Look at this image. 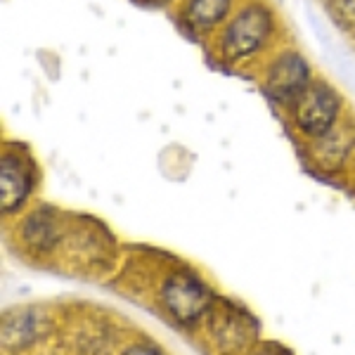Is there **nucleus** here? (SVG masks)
I'll return each instance as SVG.
<instances>
[{"mask_svg": "<svg viewBox=\"0 0 355 355\" xmlns=\"http://www.w3.org/2000/svg\"><path fill=\"white\" fill-rule=\"evenodd\" d=\"M152 3H166V0H152Z\"/></svg>", "mask_w": 355, "mask_h": 355, "instance_id": "f8f14e48", "label": "nucleus"}, {"mask_svg": "<svg viewBox=\"0 0 355 355\" xmlns=\"http://www.w3.org/2000/svg\"><path fill=\"white\" fill-rule=\"evenodd\" d=\"M57 239H60V232L48 211H36L24 223V242L31 244L33 249H53Z\"/></svg>", "mask_w": 355, "mask_h": 355, "instance_id": "6e6552de", "label": "nucleus"}, {"mask_svg": "<svg viewBox=\"0 0 355 355\" xmlns=\"http://www.w3.org/2000/svg\"><path fill=\"white\" fill-rule=\"evenodd\" d=\"M162 303L178 322L194 324L214 306L211 291L190 272H173L162 287Z\"/></svg>", "mask_w": 355, "mask_h": 355, "instance_id": "f257e3e1", "label": "nucleus"}, {"mask_svg": "<svg viewBox=\"0 0 355 355\" xmlns=\"http://www.w3.org/2000/svg\"><path fill=\"white\" fill-rule=\"evenodd\" d=\"M251 355H277L272 351V348H261V351H256V353H251Z\"/></svg>", "mask_w": 355, "mask_h": 355, "instance_id": "9b49d317", "label": "nucleus"}, {"mask_svg": "<svg viewBox=\"0 0 355 355\" xmlns=\"http://www.w3.org/2000/svg\"><path fill=\"white\" fill-rule=\"evenodd\" d=\"M308 64L301 55H282L268 71V93L277 100H296L308 88Z\"/></svg>", "mask_w": 355, "mask_h": 355, "instance_id": "39448f33", "label": "nucleus"}, {"mask_svg": "<svg viewBox=\"0 0 355 355\" xmlns=\"http://www.w3.org/2000/svg\"><path fill=\"white\" fill-rule=\"evenodd\" d=\"M123 355H162V353H157L150 346H133V348H128Z\"/></svg>", "mask_w": 355, "mask_h": 355, "instance_id": "9d476101", "label": "nucleus"}, {"mask_svg": "<svg viewBox=\"0 0 355 355\" xmlns=\"http://www.w3.org/2000/svg\"><path fill=\"white\" fill-rule=\"evenodd\" d=\"M31 192V173L28 164L15 152H3L0 159V204L3 211H15L17 206L26 202Z\"/></svg>", "mask_w": 355, "mask_h": 355, "instance_id": "423d86ee", "label": "nucleus"}, {"mask_svg": "<svg viewBox=\"0 0 355 355\" xmlns=\"http://www.w3.org/2000/svg\"><path fill=\"white\" fill-rule=\"evenodd\" d=\"M230 10V0H190L185 17L192 26L211 28L216 26Z\"/></svg>", "mask_w": 355, "mask_h": 355, "instance_id": "1a4fd4ad", "label": "nucleus"}, {"mask_svg": "<svg viewBox=\"0 0 355 355\" xmlns=\"http://www.w3.org/2000/svg\"><path fill=\"white\" fill-rule=\"evenodd\" d=\"M45 322L38 318L36 311H15L3 322V341L8 348H24L41 336V324Z\"/></svg>", "mask_w": 355, "mask_h": 355, "instance_id": "0eeeda50", "label": "nucleus"}, {"mask_svg": "<svg viewBox=\"0 0 355 355\" xmlns=\"http://www.w3.org/2000/svg\"><path fill=\"white\" fill-rule=\"evenodd\" d=\"M336 112H339V100L334 90H329L324 83H308V88L294 100L296 125L306 135H327L336 121Z\"/></svg>", "mask_w": 355, "mask_h": 355, "instance_id": "20e7f679", "label": "nucleus"}, {"mask_svg": "<svg viewBox=\"0 0 355 355\" xmlns=\"http://www.w3.org/2000/svg\"><path fill=\"white\" fill-rule=\"evenodd\" d=\"M272 31V19L268 10L251 5V8L242 10L230 26L223 33V53L227 60H242V57L256 53L263 43L268 41Z\"/></svg>", "mask_w": 355, "mask_h": 355, "instance_id": "f03ea898", "label": "nucleus"}, {"mask_svg": "<svg viewBox=\"0 0 355 355\" xmlns=\"http://www.w3.org/2000/svg\"><path fill=\"white\" fill-rule=\"evenodd\" d=\"M209 315V334L223 353H239L251 346L256 336V322L242 308L227 301H216Z\"/></svg>", "mask_w": 355, "mask_h": 355, "instance_id": "7ed1b4c3", "label": "nucleus"}]
</instances>
